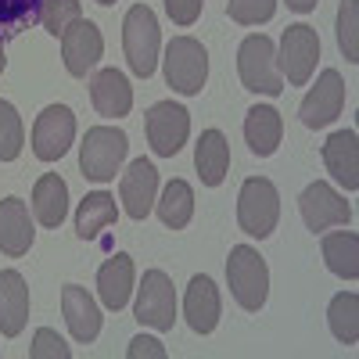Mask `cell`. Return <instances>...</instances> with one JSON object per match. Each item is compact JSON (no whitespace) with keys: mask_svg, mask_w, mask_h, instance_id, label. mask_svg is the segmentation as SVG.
<instances>
[{"mask_svg":"<svg viewBox=\"0 0 359 359\" xmlns=\"http://www.w3.org/2000/svg\"><path fill=\"white\" fill-rule=\"evenodd\" d=\"M123 47H126V62H130L133 76H140V79L155 76L162 36H158V18L147 4H133L126 11V18H123Z\"/></svg>","mask_w":359,"mask_h":359,"instance_id":"cell-1","label":"cell"},{"mask_svg":"<svg viewBox=\"0 0 359 359\" xmlns=\"http://www.w3.org/2000/svg\"><path fill=\"white\" fill-rule=\"evenodd\" d=\"M237 76H241L245 90L266 97H280L284 94V79L277 72V47L269 36L252 33L245 36L241 50H237Z\"/></svg>","mask_w":359,"mask_h":359,"instance_id":"cell-2","label":"cell"},{"mask_svg":"<svg viewBox=\"0 0 359 359\" xmlns=\"http://www.w3.org/2000/svg\"><path fill=\"white\" fill-rule=\"evenodd\" d=\"M226 280H230V291H233V298H237V306H241V309L259 313V309L266 306V294H269V269H266V259H262L252 245L230 248Z\"/></svg>","mask_w":359,"mask_h":359,"instance_id":"cell-3","label":"cell"},{"mask_svg":"<svg viewBox=\"0 0 359 359\" xmlns=\"http://www.w3.org/2000/svg\"><path fill=\"white\" fill-rule=\"evenodd\" d=\"M280 219V194L273 187V180L266 176H252L241 184V194H237V226H241L248 237H269L277 230Z\"/></svg>","mask_w":359,"mask_h":359,"instance_id":"cell-4","label":"cell"},{"mask_svg":"<svg viewBox=\"0 0 359 359\" xmlns=\"http://www.w3.org/2000/svg\"><path fill=\"white\" fill-rule=\"evenodd\" d=\"M126 147H130V137L115 126H94L86 130L83 144H79V169L86 180L94 184H108L115 180L118 165L126 158Z\"/></svg>","mask_w":359,"mask_h":359,"instance_id":"cell-5","label":"cell"},{"mask_svg":"<svg viewBox=\"0 0 359 359\" xmlns=\"http://www.w3.org/2000/svg\"><path fill=\"white\" fill-rule=\"evenodd\" d=\"M162 72H165V83L176 90V94L194 97V94H201V86L208 79V54L194 36H176L165 47Z\"/></svg>","mask_w":359,"mask_h":359,"instance_id":"cell-6","label":"cell"},{"mask_svg":"<svg viewBox=\"0 0 359 359\" xmlns=\"http://www.w3.org/2000/svg\"><path fill=\"white\" fill-rule=\"evenodd\" d=\"M320 62V36L316 29L298 22V25H287L284 36H280V47H277V65L284 69L287 83L291 86H306L313 69Z\"/></svg>","mask_w":359,"mask_h":359,"instance_id":"cell-7","label":"cell"},{"mask_svg":"<svg viewBox=\"0 0 359 359\" xmlns=\"http://www.w3.org/2000/svg\"><path fill=\"white\" fill-rule=\"evenodd\" d=\"M144 133L158 158H172L191 137V111L184 104L158 101V104H151V111L144 118Z\"/></svg>","mask_w":359,"mask_h":359,"instance_id":"cell-8","label":"cell"},{"mask_svg":"<svg viewBox=\"0 0 359 359\" xmlns=\"http://www.w3.org/2000/svg\"><path fill=\"white\" fill-rule=\"evenodd\" d=\"M133 316L151 327V331H172L176 323V291L172 280L162 273V269H147L140 287H137V306Z\"/></svg>","mask_w":359,"mask_h":359,"instance_id":"cell-9","label":"cell"},{"mask_svg":"<svg viewBox=\"0 0 359 359\" xmlns=\"http://www.w3.org/2000/svg\"><path fill=\"white\" fill-rule=\"evenodd\" d=\"M76 140V115L69 104H47L33 123V155L40 162H57Z\"/></svg>","mask_w":359,"mask_h":359,"instance_id":"cell-10","label":"cell"},{"mask_svg":"<svg viewBox=\"0 0 359 359\" xmlns=\"http://www.w3.org/2000/svg\"><path fill=\"white\" fill-rule=\"evenodd\" d=\"M298 212H302V219L313 233H320L327 226H345L352 219V205L331 184L316 180V184H309L302 191V198H298Z\"/></svg>","mask_w":359,"mask_h":359,"instance_id":"cell-11","label":"cell"},{"mask_svg":"<svg viewBox=\"0 0 359 359\" xmlns=\"http://www.w3.org/2000/svg\"><path fill=\"white\" fill-rule=\"evenodd\" d=\"M341 108H345V79L338 69H323L316 86L306 94L302 108H298V115H302V123L309 130H323L341 115Z\"/></svg>","mask_w":359,"mask_h":359,"instance_id":"cell-12","label":"cell"},{"mask_svg":"<svg viewBox=\"0 0 359 359\" xmlns=\"http://www.w3.org/2000/svg\"><path fill=\"white\" fill-rule=\"evenodd\" d=\"M101 54H104V36H101V29L94 22L79 18L62 33V62H65L69 76L83 79L101 62Z\"/></svg>","mask_w":359,"mask_h":359,"instance_id":"cell-13","label":"cell"},{"mask_svg":"<svg viewBox=\"0 0 359 359\" xmlns=\"http://www.w3.org/2000/svg\"><path fill=\"white\" fill-rule=\"evenodd\" d=\"M158 194V169L147 158H133L130 169L123 172V184H118V198L130 219H147Z\"/></svg>","mask_w":359,"mask_h":359,"instance_id":"cell-14","label":"cell"},{"mask_svg":"<svg viewBox=\"0 0 359 359\" xmlns=\"http://www.w3.org/2000/svg\"><path fill=\"white\" fill-rule=\"evenodd\" d=\"M219 313H223V302H219V287L212 284V277H191L187 284V298H184V316L191 323L194 334H212L216 323H219Z\"/></svg>","mask_w":359,"mask_h":359,"instance_id":"cell-15","label":"cell"},{"mask_svg":"<svg viewBox=\"0 0 359 359\" xmlns=\"http://www.w3.org/2000/svg\"><path fill=\"white\" fill-rule=\"evenodd\" d=\"M90 101H94L97 115L123 118L133 108V86L118 69H101L94 79H90Z\"/></svg>","mask_w":359,"mask_h":359,"instance_id":"cell-16","label":"cell"},{"mask_svg":"<svg viewBox=\"0 0 359 359\" xmlns=\"http://www.w3.org/2000/svg\"><path fill=\"white\" fill-rule=\"evenodd\" d=\"M323 165L345 191L359 187V137L355 130H338L323 144Z\"/></svg>","mask_w":359,"mask_h":359,"instance_id":"cell-17","label":"cell"},{"mask_svg":"<svg viewBox=\"0 0 359 359\" xmlns=\"http://www.w3.org/2000/svg\"><path fill=\"white\" fill-rule=\"evenodd\" d=\"M29 320V287L18 269H0V334L18 338Z\"/></svg>","mask_w":359,"mask_h":359,"instance_id":"cell-18","label":"cell"},{"mask_svg":"<svg viewBox=\"0 0 359 359\" xmlns=\"http://www.w3.org/2000/svg\"><path fill=\"white\" fill-rule=\"evenodd\" d=\"M62 309H65V323L76 341L90 345L97 334H101V309L97 302L86 294V287L79 284H65L62 287Z\"/></svg>","mask_w":359,"mask_h":359,"instance_id":"cell-19","label":"cell"},{"mask_svg":"<svg viewBox=\"0 0 359 359\" xmlns=\"http://www.w3.org/2000/svg\"><path fill=\"white\" fill-rule=\"evenodd\" d=\"M33 248V219H29V205L22 198L0 201V252L18 259Z\"/></svg>","mask_w":359,"mask_h":359,"instance_id":"cell-20","label":"cell"},{"mask_svg":"<svg viewBox=\"0 0 359 359\" xmlns=\"http://www.w3.org/2000/svg\"><path fill=\"white\" fill-rule=\"evenodd\" d=\"M97 294H101L104 309H111V313L126 309L130 294H133V259H130L126 252L111 255V259L97 269Z\"/></svg>","mask_w":359,"mask_h":359,"instance_id":"cell-21","label":"cell"},{"mask_svg":"<svg viewBox=\"0 0 359 359\" xmlns=\"http://www.w3.org/2000/svg\"><path fill=\"white\" fill-rule=\"evenodd\" d=\"M280 137H284V118L273 104H255L245 118V140L252 147V155L259 158H269L280 147Z\"/></svg>","mask_w":359,"mask_h":359,"instance_id":"cell-22","label":"cell"},{"mask_svg":"<svg viewBox=\"0 0 359 359\" xmlns=\"http://www.w3.org/2000/svg\"><path fill=\"white\" fill-rule=\"evenodd\" d=\"M33 216L40 219V226H62L69 216V184L57 172H47L36 180L33 187Z\"/></svg>","mask_w":359,"mask_h":359,"instance_id":"cell-23","label":"cell"},{"mask_svg":"<svg viewBox=\"0 0 359 359\" xmlns=\"http://www.w3.org/2000/svg\"><path fill=\"white\" fill-rule=\"evenodd\" d=\"M194 165L205 187H219L230 169V144L219 130H205L194 144Z\"/></svg>","mask_w":359,"mask_h":359,"instance_id":"cell-24","label":"cell"},{"mask_svg":"<svg viewBox=\"0 0 359 359\" xmlns=\"http://www.w3.org/2000/svg\"><path fill=\"white\" fill-rule=\"evenodd\" d=\"M320 252H323V262L334 277H341V280L359 277V233H352V230L323 233Z\"/></svg>","mask_w":359,"mask_h":359,"instance_id":"cell-25","label":"cell"},{"mask_svg":"<svg viewBox=\"0 0 359 359\" xmlns=\"http://www.w3.org/2000/svg\"><path fill=\"white\" fill-rule=\"evenodd\" d=\"M115 219H118L115 198L104 194V191H94V194H86L76 208V233L83 237V241H97Z\"/></svg>","mask_w":359,"mask_h":359,"instance_id":"cell-26","label":"cell"},{"mask_svg":"<svg viewBox=\"0 0 359 359\" xmlns=\"http://www.w3.org/2000/svg\"><path fill=\"white\" fill-rule=\"evenodd\" d=\"M194 216V191L187 180H169L162 198H158V219L169 230H184Z\"/></svg>","mask_w":359,"mask_h":359,"instance_id":"cell-27","label":"cell"},{"mask_svg":"<svg viewBox=\"0 0 359 359\" xmlns=\"http://www.w3.org/2000/svg\"><path fill=\"white\" fill-rule=\"evenodd\" d=\"M327 323L331 334L341 345H355L359 341V294L355 291H338L327 306Z\"/></svg>","mask_w":359,"mask_h":359,"instance_id":"cell-28","label":"cell"},{"mask_svg":"<svg viewBox=\"0 0 359 359\" xmlns=\"http://www.w3.org/2000/svg\"><path fill=\"white\" fill-rule=\"evenodd\" d=\"M40 4L43 0H0V40L22 36L29 25L40 22Z\"/></svg>","mask_w":359,"mask_h":359,"instance_id":"cell-29","label":"cell"},{"mask_svg":"<svg viewBox=\"0 0 359 359\" xmlns=\"http://www.w3.org/2000/svg\"><path fill=\"white\" fill-rule=\"evenodd\" d=\"M22 144H25L22 118L11 101L0 97V162H15L22 155Z\"/></svg>","mask_w":359,"mask_h":359,"instance_id":"cell-30","label":"cell"},{"mask_svg":"<svg viewBox=\"0 0 359 359\" xmlns=\"http://www.w3.org/2000/svg\"><path fill=\"white\" fill-rule=\"evenodd\" d=\"M83 18V8H79V0H43L40 4V25L47 29L50 36L62 40V33Z\"/></svg>","mask_w":359,"mask_h":359,"instance_id":"cell-31","label":"cell"},{"mask_svg":"<svg viewBox=\"0 0 359 359\" xmlns=\"http://www.w3.org/2000/svg\"><path fill=\"white\" fill-rule=\"evenodd\" d=\"M338 47L345 62H359V0H341L338 8Z\"/></svg>","mask_w":359,"mask_h":359,"instance_id":"cell-32","label":"cell"},{"mask_svg":"<svg viewBox=\"0 0 359 359\" xmlns=\"http://www.w3.org/2000/svg\"><path fill=\"white\" fill-rule=\"evenodd\" d=\"M226 15L237 25H262L277 15V0H230Z\"/></svg>","mask_w":359,"mask_h":359,"instance_id":"cell-33","label":"cell"},{"mask_svg":"<svg viewBox=\"0 0 359 359\" xmlns=\"http://www.w3.org/2000/svg\"><path fill=\"white\" fill-rule=\"evenodd\" d=\"M29 359H72V348L57 338V331L40 327L33 334V345H29Z\"/></svg>","mask_w":359,"mask_h":359,"instance_id":"cell-34","label":"cell"},{"mask_svg":"<svg viewBox=\"0 0 359 359\" xmlns=\"http://www.w3.org/2000/svg\"><path fill=\"white\" fill-rule=\"evenodd\" d=\"M201 8H205V0H165V11L176 25H194L201 18Z\"/></svg>","mask_w":359,"mask_h":359,"instance_id":"cell-35","label":"cell"},{"mask_svg":"<svg viewBox=\"0 0 359 359\" xmlns=\"http://www.w3.org/2000/svg\"><path fill=\"white\" fill-rule=\"evenodd\" d=\"M126 355H130V359H165V345H162L158 338L140 334V338H133V341H130Z\"/></svg>","mask_w":359,"mask_h":359,"instance_id":"cell-36","label":"cell"},{"mask_svg":"<svg viewBox=\"0 0 359 359\" xmlns=\"http://www.w3.org/2000/svg\"><path fill=\"white\" fill-rule=\"evenodd\" d=\"M284 4H287L291 11H298V15H309V11L316 8V0H284Z\"/></svg>","mask_w":359,"mask_h":359,"instance_id":"cell-37","label":"cell"},{"mask_svg":"<svg viewBox=\"0 0 359 359\" xmlns=\"http://www.w3.org/2000/svg\"><path fill=\"white\" fill-rule=\"evenodd\" d=\"M4 65H8V57H4V40H0V72H4Z\"/></svg>","mask_w":359,"mask_h":359,"instance_id":"cell-38","label":"cell"},{"mask_svg":"<svg viewBox=\"0 0 359 359\" xmlns=\"http://www.w3.org/2000/svg\"><path fill=\"white\" fill-rule=\"evenodd\" d=\"M97 4H101V8H111V4H115V0H97Z\"/></svg>","mask_w":359,"mask_h":359,"instance_id":"cell-39","label":"cell"}]
</instances>
